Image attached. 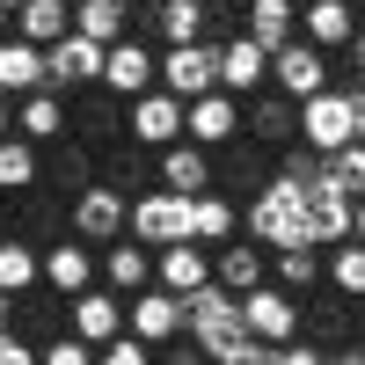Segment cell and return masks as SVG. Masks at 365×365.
Here are the masks:
<instances>
[{"instance_id": "cell-37", "label": "cell", "mask_w": 365, "mask_h": 365, "mask_svg": "<svg viewBox=\"0 0 365 365\" xmlns=\"http://www.w3.org/2000/svg\"><path fill=\"white\" fill-rule=\"evenodd\" d=\"M96 365H154V344H139L132 329H125L117 344H103V351H96Z\"/></svg>"}, {"instance_id": "cell-40", "label": "cell", "mask_w": 365, "mask_h": 365, "mask_svg": "<svg viewBox=\"0 0 365 365\" xmlns=\"http://www.w3.org/2000/svg\"><path fill=\"white\" fill-rule=\"evenodd\" d=\"M278 365H329V351L307 344V336H292V344H278Z\"/></svg>"}, {"instance_id": "cell-25", "label": "cell", "mask_w": 365, "mask_h": 365, "mask_svg": "<svg viewBox=\"0 0 365 365\" xmlns=\"http://www.w3.org/2000/svg\"><path fill=\"white\" fill-rule=\"evenodd\" d=\"M0 96L22 103V96H44V51L22 44V37H0Z\"/></svg>"}, {"instance_id": "cell-24", "label": "cell", "mask_w": 365, "mask_h": 365, "mask_svg": "<svg viewBox=\"0 0 365 365\" xmlns=\"http://www.w3.org/2000/svg\"><path fill=\"white\" fill-rule=\"evenodd\" d=\"M66 125H73V110H66V96H51V88L15 103V132H22L29 146H58V139H66Z\"/></svg>"}, {"instance_id": "cell-8", "label": "cell", "mask_w": 365, "mask_h": 365, "mask_svg": "<svg viewBox=\"0 0 365 365\" xmlns=\"http://www.w3.org/2000/svg\"><path fill=\"white\" fill-rule=\"evenodd\" d=\"M270 88H278L285 103H314L329 88V51H314L307 37H292L285 51H270Z\"/></svg>"}, {"instance_id": "cell-3", "label": "cell", "mask_w": 365, "mask_h": 365, "mask_svg": "<svg viewBox=\"0 0 365 365\" xmlns=\"http://www.w3.org/2000/svg\"><path fill=\"white\" fill-rule=\"evenodd\" d=\"M66 220H73V234L88 241V249H110V241H125L132 234V190H117V182H88V190H73L66 197Z\"/></svg>"}, {"instance_id": "cell-28", "label": "cell", "mask_w": 365, "mask_h": 365, "mask_svg": "<svg viewBox=\"0 0 365 365\" xmlns=\"http://www.w3.org/2000/svg\"><path fill=\"white\" fill-rule=\"evenodd\" d=\"M15 37L51 51L58 37H73V8H66V0H22V8H15Z\"/></svg>"}, {"instance_id": "cell-42", "label": "cell", "mask_w": 365, "mask_h": 365, "mask_svg": "<svg viewBox=\"0 0 365 365\" xmlns=\"http://www.w3.org/2000/svg\"><path fill=\"white\" fill-rule=\"evenodd\" d=\"M0 139H15V103L0 96Z\"/></svg>"}, {"instance_id": "cell-47", "label": "cell", "mask_w": 365, "mask_h": 365, "mask_svg": "<svg viewBox=\"0 0 365 365\" xmlns=\"http://www.w3.org/2000/svg\"><path fill=\"white\" fill-rule=\"evenodd\" d=\"M351 58H358V73H365V29H358V37H351Z\"/></svg>"}, {"instance_id": "cell-7", "label": "cell", "mask_w": 365, "mask_h": 365, "mask_svg": "<svg viewBox=\"0 0 365 365\" xmlns=\"http://www.w3.org/2000/svg\"><path fill=\"white\" fill-rule=\"evenodd\" d=\"M161 88L175 103H197L220 88V44H168L161 51Z\"/></svg>"}, {"instance_id": "cell-22", "label": "cell", "mask_w": 365, "mask_h": 365, "mask_svg": "<svg viewBox=\"0 0 365 365\" xmlns=\"http://www.w3.org/2000/svg\"><path fill=\"white\" fill-rule=\"evenodd\" d=\"M241 37L263 51H285L299 37V0H241Z\"/></svg>"}, {"instance_id": "cell-5", "label": "cell", "mask_w": 365, "mask_h": 365, "mask_svg": "<svg viewBox=\"0 0 365 365\" xmlns=\"http://www.w3.org/2000/svg\"><path fill=\"white\" fill-rule=\"evenodd\" d=\"M44 88H51V96H88V88H103V44H88L81 37V29H73V37H58L51 51H44Z\"/></svg>"}, {"instance_id": "cell-30", "label": "cell", "mask_w": 365, "mask_h": 365, "mask_svg": "<svg viewBox=\"0 0 365 365\" xmlns=\"http://www.w3.org/2000/svg\"><path fill=\"white\" fill-rule=\"evenodd\" d=\"M307 234H314V249L351 241V197L329 190V182H314V190H307Z\"/></svg>"}, {"instance_id": "cell-17", "label": "cell", "mask_w": 365, "mask_h": 365, "mask_svg": "<svg viewBox=\"0 0 365 365\" xmlns=\"http://www.w3.org/2000/svg\"><path fill=\"white\" fill-rule=\"evenodd\" d=\"M125 329H132L139 344H154V351L175 344V336H182V299L161 292V285H146L139 299H125Z\"/></svg>"}, {"instance_id": "cell-23", "label": "cell", "mask_w": 365, "mask_h": 365, "mask_svg": "<svg viewBox=\"0 0 365 365\" xmlns=\"http://www.w3.org/2000/svg\"><path fill=\"white\" fill-rule=\"evenodd\" d=\"M154 175H161V190H175V197H205L220 168H212V154H205V146L175 139V146H161V168H154Z\"/></svg>"}, {"instance_id": "cell-46", "label": "cell", "mask_w": 365, "mask_h": 365, "mask_svg": "<svg viewBox=\"0 0 365 365\" xmlns=\"http://www.w3.org/2000/svg\"><path fill=\"white\" fill-rule=\"evenodd\" d=\"M8 205H15V197H0V241H8V234H15V220H8Z\"/></svg>"}, {"instance_id": "cell-16", "label": "cell", "mask_w": 365, "mask_h": 365, "mask_svg": "<svg viewBox=\"0 0 365 365\" xmlns=\"http://www.w3.org/2000/svg\"><path fill=\"white\" fill-rule=\"evenodd\" d=\"M182 139H190V146H205V154L234 146V139H241V103L227 96V88L197 96V103H190V117H182Z\"/></svg>"}, {"instance_id": "cell-48", "label": "cell", "mask_w": 365, "mask_h": 365, "mask_svg": "<svg viewBox=\"0 0 365 365\" xmlns=\"http://www.w3.org/2000/svg\"><path fill=\"white\" fill-rule=\"evenodd\" d=\"M8 8H22V0H8Z\"/></svg>"}, {"instance_id": "cell-26", "label": "cell", "mask_w": 365, "mask_h": 365, "mask_svg": "<svg viewBox=\"0 0 365 365\" xmlns=\"http://www.w3.org/2000/svg\"><path fill=\"white\" fill-rule=\"evenodd\" d=\"M322 278H329V249H314V241H307V249H278V256H270V285H285L292 299L299 292H322Z\"/></svg>"}, {"instance_id": "cell-34", "label": "cell", "mask_w": 365, "mask_h": 365, "mask_svg": "<svg viewBox=\"0 0 365 365\" xmlns=\"http://www.w3.org/2000/svg\"><path fill=\"white\" fill-rule=\"evenodd\" d=\"M329 292L365 299V241H336L329 249Z\"/></svg>"}, {"instance_id": "cell-41", "label": "cell", "mask_w": 365, "mask_h": 365, "mask_svg": "<svg viewBox=\"0 0 365 365\" xmlns=\"http://www.w3.org/2000/svg\"><path fill=\"white\" fill-rule=\"evenodd\" d=\"M0 365H44V358H37V344H29V336H15V329H8V336H0Z\"/></svg>"}, {"instance_id": "cell-33", "label": "cell", "mask_w": 365, "mask_h": 365, "mask_svg": "<svg viewBox=\"0 0 365 365\" xmlns=\"http://www.w3.org/2000/svg\"><path fill=\"white\" fill-rule=\"evenodd\" d=\"M44 182V146H29L22 132L0 139V197H29Z\"/></svg>"}, {"instance_id": "cell-21", "label": "cell", "mask_w": 365, "mask_h": 365, "mask_svg": "<svg viewBox=\"0 0 365 365\" xmlns=\"http://www.w3.org/2000/svg\"><path fill=\"white\" fill-rule=\"evenodd\" d=\"M154 256L161 249H146V241H110V249H103V285L117 292V299H139L146 285H154Z\"/></svg>"}, {"instance_id": "cell-50", "label": "cell", "mask_w": 365, "mask_h": 365, "mask_svg": "<svg viewBox=\"0 0 365 365\" xmlns=\"http://www.w3.org/2000/svg\"><path fill=\"white\" fill-rule=\"evenodd\" d=\"M66 8H73V0H66Z\"/></svg>"}, {"instance_id": "cell-29", "label": "cell", "mask_w": 365, "mask_h": 365, "mask_svg": "<svg viewBox=\"0 0 365 365\" xmlns=\"http://www.w3.org/2000/svg\"><path fill=\"white\" fill-rule=\"evenodd\" d=\"M146 22L161 29V44H205V22H212V0H154Z\"/></svg>"}, {"instance_id": "cell-20", "label": "cell", "mask_w": 365, "mask_h": 365, "mask_svg": "<svg viewBox=\"0 0 365 365\" xmlns=\"http://www.w3.org/2000/svg\"><path fill=\"white\" fill-rule=\"evenodd\" d=\"M299 37H307L314 51H351L358 0H307V8H299Z\"/></svg>"}, {"instance_id": "cell-6", "label": "cell", "mask_w": 365, "mask_h": 365, "mask_svg": "<svg viewBox=\"0 0 365 365\" xmlns=\"http://www.w3.org/2000/svg\"><path fill=\"white\" fill-rule=\"evenodd\" d=\"M154 88H161V58L146 51L139 37H125V44H110V51H103V96L139 103V96H154Z\"/></svg>"}, {"instance_id": "cell-14", "label": "cell", "mask_w": 365, "mask_h": 365, "mask_svg": "<svg viewBox=\"0 0 365 365\" xmlns=\"http://www.w3.org/2000/svg\"><path fill=\"white\" fill-rule=\"evenodd\" d=\"M212 285L234 292V299H249L256 285H270V249H256L249 234H234L227 249H212Z\"/></svg>"}, {"instance_id": "cell-44", "label": "cell", "mask_w": 365, "mask_h": 365, "mask_svg": "<svg viewBox=\"0 0 365 365\" xmlns=\"http://www.w3.org/2000/svg\"><path fill=\"white\" fill-rule=\"evenodd\" d=\"M8 329H15V299L0 292V336H8Z\"/></svg>"}, {"instance_id": "cell-18", "label": "cell", "mask_w": 365, "mask_h": 365, "mask_svg": "<svg viewBox=\"0 0 365 365\" xmlns=\"http://www.w3.org/2000/svg\"><path fill=\"white\" fill-rule=\"evenodd\" d=\"M220 88H227L234 103L263 96V88H270V51H263V44H249V37L234 29V37L220 44Z\"/></svg>"}, {"instance_id": "cell-4", "label": "cell", "mask_w": 365, "mask_h": 365, "mask_svg": "<svg viewBox=\"0 0 365 365\" xmlns=\"http://www.w3.org/2000/svg\"><path fill=\"white\" fill-rule=\"evenodd\" d=\"M299 146H314L322 161L358 146V96L351 88H322L314 103H299Z\"/></svg>"}, {"instance_id": "cell-27", "label": "cell", "mask_w": 365, "mask_h": 365, "mask_svg": "<svg viewBox=\"0 0 365 365\" xmlns=\"http://www.w3.org/2000/svg\"><path fill=\"white\" fill-rule=\"evenodd\" d=\"M132 22H139V15L125 8V0H73V29H81L88 44H103V51H110V44H125V37H132Z\"/></svg>"}, {"instance_id": "cell-38", "label": "cell", "mask_w": 365, "mask_h": 365, "mask_svg": "<svg viewBox=\"0 0 365 365\" xmlns=\"http://www.w3.org/2000/svg\"><path fill=\"white\" fill-rule=\"evenodd\" d=\"M154 365H212V351H205V344H190V336H175V344H161V351H154Z\"/></svg>"}, {"instance_id": "cell-49", "label": "cell", "mask_w": 365, "mask_h": 365, "mask_svg": "<svg viewBox=\"0 0 365 365\" xmlns=\"http://www.w3.org/2000/svg\"><path fill=\"white\" fill-rule=\"evenodd\" d=\"M299 8H307V0H299Z\"/></svg>"}, {"instance_id": "cell-10", "label": "cell", "mask_w": 365, "mask_h": 365, "mask_svg": "<svg viewBox=\"0 0 365 365\" xmlns=\"http://www.w3.org/2000/svg\"><path fill=\"white\" fill-rule=\"evenodd\" d=\"M182 117H190V103H175L168 88H154V96H139V103H125V139L132 146H175L182 139Z\"/></svg>"}, {"instance_id": "cell-45", "label": "cell", "mask_w": 365, "mask_h": 365, "mask_svg": "<svg viewBox=\"0 0 365 365\" xmlns=\"http://www.w3.org/2000/svg\"><path fill=\"white\" fill-rule=\"evenodd\" d=\"M0 37H15V8H8V0H0Z\"/></svg>"}, {"instance_id": "cell-13", "label": "cell", "mask_w": 365, "mask_h": 365, "mask_svg": "<svg viewBox=\"0 0 365 365\" xmlns=\"http://www.w3.org/2000/svg\"><path fill=\"white\" fill-rule=\"evenodd\" d=\"M66 336H81V344H117L125 336V299H117L110 285H88L81 299H66Z\"/></svg>"}, {"instance_id": "cell-32", "label": "cell", "mask_w": 365, "mask_h": 365, "mask_svg": "<svg viewBox=\"0 0 365 365\" xmlns=\"http://www.w3.org/2000/svg\"><path fill=\"white\" fill-rule=\"evenodd\" d=\"M37 285H44V249L22 241V234H8V241H0V292L22 299V292H37Z\"/></svg>"}, {"instance_id": "cell-15", "label": "cell", "mask_w": 365, "mask_h": 365, "mask_svg": "<svg viewBox=\"0 0 365 365\" xmlns=\"http://www.w3.org/2000/svg\"><path fill=\"white\" fill-rule=\"evenodd\" d=\"M241 322H249L256 344H292L299 336V299L285 285H256L249 299H241Z\"/></svg>"}, {"instance_id": "cell-43", "label": "cell", "mask_w": 365, "mask_h": 365, "mask_svg": "<svg viewBox=\"0 0 365 365\" xmlns=\"http://www.w3.org/2000/svg\"><path fill=\"white\" fill-rule=\"evenodd\" d=\"M351 241H365V197L351 205Z\"/></svg>"}, {"instance_id": "cell-31", "label": "cell", "mask_w": 365, "mask_h": 365, "mask_svg": "<svg viewBox=\"0 0 365 365\" xmlns=\"http://www.w3.org/2000/svg\"><path fill=\"white\" fill-rule=\"evenodd\" d=\"M234 234H241V205H234V197H220V190L190 197V241H205V249H227Z\"/></svg>"}, {"instance_id": "cell-39", "label": "cell", "mask_w": 365, "mask_h": 365, "mask_svg": "<svg viewBox=\"0 0 365 365\" xmlns=\"http://www.w3.org/2000/svg\"><path fill=\"white\" fill-rule=\"evenodd\" d=\"M212 365H278V344H241V351H227V358H212Z\"/></svg>"}, {"instance_id": "cell-1", "label": "cell", "mask_w": 365, "mask_h": 365, "mask_svg": "<svg viewBox=\"0 0 365 365\" xmlns=\"http://www.w3.org/2000/svg\"><path fill=\"white\" fill-rule=\"evenodd\" d=\"M241 227H249V241H256V249H270V256H278V249H307V190H299V182H285V175H270L263 182V190L249 197V220H241Z\"/></svg>"}, {"instance_id": "cell-12", "label": "cell", "mask_w": 365, "mask_h": 365, "mask_svg": "<svg viewBox=\"0 0 365 365\" xmlns=\"http://www.w3.org/2000/svg\"><path fill=\"white\" fill-rule=\"evenodd\" d=\"M88 285H103V256L88 249L81 234L51 241V249H44V292H58V299H81Z\"/></svg>"}, {"instance_id": "cell-9", "label": "cell", "mask_w": 365, "mask_h": 365, "mask_svg": "<svg viewBox=\"0 0 365 365\" xmlns=\"http://www.w3.org/2000/svg\"><path fill=\"white\" fill-rule=\"evenodd\" d=\"M132 241H146V249H175V241H190V197H175V190L132 197Z\"/></svg>"}, {"instance_id": "cell-36", "label": "cell", "mask_w": 365, "mask_h": 365, "mask_svg": "<svg viewBox=\"0 0 365 365\" xmlns=\"http://www.w3.org/2000/svg\"><path fill=\"white\" fill-rule=\"evenodd\" d=\"M37 358H44V365H96V344H81V336H66V329H58V336L37 344Z\"/></svg>"}, {"instance_id": "cell-11", "label": "cell", "mask_w": 365, "mask_h": 365, "mask_svg": "<svg viewBox=\"0 0 365 365\" xmlns=\"http://www.w3.org/2000/svg\"><path fill=\"white\" fill-rule=\"evenodd\" d=\"M241 139L270 146V154H285V146H299V103H285L278 88H263V96L241 103Z\"/></svg>"}, {"instance_id": "cell-35", "label": "cell", "mask_w": 365, "mask_h": 365, "mask_svg": "<svg viewBox=\"0 0 365 365\" xmlns=\"http://www.w3.org/2000/svg\"><path fill=\"white\" fill-rule=\"evenodd\" d=\"M322 182H329V190H344V197L358 205V197H365V139L344 146V154H329V161H322Z\"/></svg>"}, {"instance_id": "cell-2", "label": "cell", "mask_w": 365, "mask_h": 365, "mask_svg": "<svg viewBox=\"0 0 365 365\" xmlns=\"http://www.w3.org/2000/svg\"><path fill=\"white\" fill-rule=\"evenodd\" d=\"M182 336H190V344H205L212 358L241 351V344H249V322H241V299H234V292H220V285L190 292V299H182Z\"/></svg>"}, {"instance_id": "cell-19", "label": "cell", "mask_w": 365, "mask_h": 365, "mask_svg": "<svg viewBox=\"0 0 365 365\" xmlns=\"http://www.w3.org/2000/svg\"><path fill=\"white\" fill-rule=\"evenodd\" d=\"M154 285L175 292V299L205 292V285H212V249H205V241H175V249H161V256H154Z\"/></svg>"}]
</instances>
